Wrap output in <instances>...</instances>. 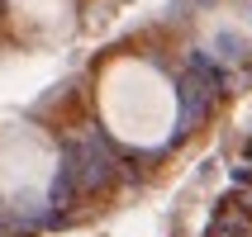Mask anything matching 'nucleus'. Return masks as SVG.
Segmentation results:
<instances>
[{"instance_id":"f257e3e1","label":"nucleus","mask_w":252,"mask_h":237,"mask_svg":"<svg viewBox=\"0 0 252 237\" xmlns=\"http://www.w3.org/2000/svg\"><path fill=\"white\" fill-rule=\"evenodd\" d=\"M95 114L110 138L128 147H162L176 128L181 100L157 62L138 53H119L95 71Z\"/></svg>"},{"instance_id":"f03ea898","label":"nucleus","mask_w":252,"mask_h":237,"mask_svg":"<svg viewBox=\"0 0 252 237\" xmlns=\"http://www.w3.org/2000/svg\"><path fill=\"white\" fill-rule=\"evenodd\" d=\"M57 181V147L24 119H0V199L14 209L43 204Z\"/></svg>"},{"instance_id":"7ed1b4c3","label":"nucleus","mask_w":252,"mask_h":237,"mask_svg":"<svg viewBox=\"0 0 252 237\" xmlns=\"http://www.w3.org/2000/svg\"><path fill=\"white\" fill-rule=\"evenodd\" d=\"M10 28L24 43H62L76 28V0H10Z\"/></svg>"}]
</instances>
